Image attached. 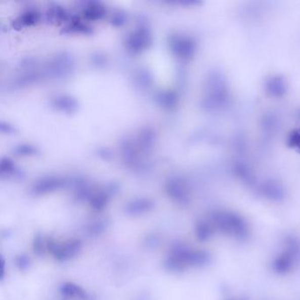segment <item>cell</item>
I'll return each mask as SVG.
<instances>
[{
	"label": "cell",
	"instance_id": "cell-4",
	"mask_svg": "<svg viewBox=\"0 0 300 300\" xmlns=\"http://www.w3.org/2000/svg\"><path fill=\"white\" fill-rule=\"evenodd\" d=\"M82 243L78 240H71L58 243L48 241L47 249L59 262L71 260L80 252Z\"/></svg>",
	"mask_w": 300,
	"mask_h": 300
},
{
	"label": "cell",
	"instance_id": "cell-13",
	"mask_svg": "<svg viewBox=\"0 0 300 300\" xmlns=\"http://www.w3.org/2000/svg\"><path fill=\"white\" fill-rule=\"evenodd\" d=\"M44 248H47V242H44V239L37 236L34 239V249L35 253L40 254L44 252Z\"/></svg>",
	"mask_w": 300,
	"mask_h": 300
},
{
	"label": "cell",
	"instance_id": "cell-3",
	"mask_svg": "<svg viewBox=\"0 0 300 300\" xmlns=\"http://www.w3.org/2000/svg\"><path fill=\"white\" fill-rule=\"evenodd\" d=\"M300 263V240L297 236L284 238L281 250L271 262V269L278 275H286L293 271Z\"/></svg>",
	"mask_w": 300,
	"mask_h": 300
},
{
	"label": "cell",
	"instance_id": "cell-1",
	"mask_svg": "<svg viewBox=\"0 0 300 300\" xmlns=\"http://www.w3.org/2000/svg\"><path fill=\"white\" fill-rule=\"evenodd\" d=\"M205 221L212 231L213 235L220 233L238 241H245L249 238L248 223L244 217L232 210H215L209 214Z\"/></svg>",
	"mask_w": 300,
	"mask_h": 300
},
{
	"label": "cell",
	"instance_id": "cell-8",
	"mask_svg": "<svg viewBox=\"0 0 300 300\" xmlns=\"http://www.w3.org/2000/svg\"><path fill=\"white\" fill-rule=\"evenodd\" d=\"M176 51L183 58L191 56L195 51V44L188 38H180V40L176 41Z\"/></svg>",
	"mask_w": 300,
	"mask_h": 300
},
{
	"label": "cell",
	"instance_id": "cell-5",
	"mask_svg": "<svg viewBox=\"0 0 300 300\" xmlns=\"http://www.w3.org/2000/svg\"><path fill=\"white\" fill-rule=\"evenodd\" d=\"M169 196L177 202L185 204L189 201V189L185 182L181 180H173L166 187Z\"/></svg>",
	"mask_w": 300,
	"mask_h": 300
},
{
	"label": "cell",
	"instance_id": "cell-12",
	"mask_svg": "<svg viewBox=\"0 0 300 300\" xmlns=\"http://www.w3.org/2000/svg\"><path fill=\"white\" fill-rule=\"evenodd\" d=\"M108 202V197L104 194H98L94 196L91 200V205L94 207V209L100 210L104 208L105 205Z\"/></svg>",
	"mask_w": 300,
	"mask_h": 300
},
{
	"label": "cell",
	"instance_id": "cell-2",
	"mask_svg": "<svg viewBox=\"0 0 300 300\" xmlns=\"http://www.w3.org/2000/svg\"><path fill=\"white\" fill-rule=\"evenodd\" d=\"M209 262V253L204 250L195 249L182 244H176L165 258V267L169 271L182 272L191 268L206 266Z\"/></svg>",
	"mask_w": 300,
	"mask_h": 300
},
{
	"label": "cell",
	"instance_id": "cell-14",
	"mask_svg": "<svg viewBox=\"0 0 300 300\" xmlns=\"http://www.w3.org/2000/svg\"><path fill=\"white\" fill-rule=\"evenodd\" d=\"M16 265L20 270H26L29 266L30 264V261L28 259V257L24 256V255H20V256L16 258Z\"/></svg>",
	"mask_w": 300,
	"mask_h": 300
},
{
	"label": "cell",
	"instance_id": "cell-10",
	"mask_svg": "<svg viewBox=\"0 0 300 300\" xmlns=\"http://www.w3.org/2000/svg\"><path fill=\"white\" fill-rule=\"evenodd\" d=\"M60 185V182L58 180H46L42 182H39L37 185L34 187V191L39 194L47 193L53 189H58Z\"/></svg>",
	"mask_w": 300,
	"mask_h": 300
},
{
	"label": "cell",
	"instance_id": "cell-11",
	"mask_svg": "<svg viewBox=\"0 0 300 300\" xmlns=\"http://www.w3.org/2000/svg\"><path fill=\"white\" fill-rule=\"evenodd\" d=\"M107 228L106 221L105 220H97L95 222L91 223L88 226V232L91 235H100L103 233Z\"/></svg>",
	"mask_w": 300,
	"mask_h": 300
},
{
	"label": "cell",
	"instance_id": "cell-9",
	"mask_svg": "<svg viewBox=\"0 0 300 300\" xmlns=\"http://www.w3.org/2000/svg\"><path fill=\"white\" fill-rule=\"evenodd\" d=\"M267 85L270 94L275 96H281L286 91V84L284 83L283 78H278V77L271 78Z\"/></svg>",
	"mask_w": 300,
	"mask_h": 300
},
{
	"label": "cell",
	"instance_id": "cell-15",
	"mask_svg": "<svg viewBox=\"0 0 300 300\" xmlns=\"http://www.w3.org/2000/svg\"><path fill=\"white\" fill-rule=\"evenodd\" d=\"M4 264H5V263H4V260L2 259L1 260V277H4V273H5V266H4Z\"/></svg>",
	"mask_w": 300,
	"mask_h": 300
},
{
	"label": "cell",
	"instance_id": "cell-7",
	"mask_svg": "<svg viewBox=\"0 0 300 300\" xmlns=\"http://www.w3.org/2000/svg\"><path fill=\"white\" fill-rule=\"evenodd\" d=\"M60 291L64 297L69 298H84L85 296L84 290L80 286L72 283H64L61 287Z\"/></svg>",
	"mask_w": 300,
	"mask_h": 300
},
{
	"label": "cell",
	"instance_id": "cell-6",
	"mask_svg": "<svg viewBox=\"0 0 300 300\" xmlns=\"http://www.w3.org/2000/svg\"><path fill=\"white\" fill-rule=\"evenodd\" d=\"M153 208V202L149 199L133 200L126 206V212L132 216H140L149 212Z\"/></svg>",
	"mask_w": 300,
	"mask_h": 300
}]
</instances>
